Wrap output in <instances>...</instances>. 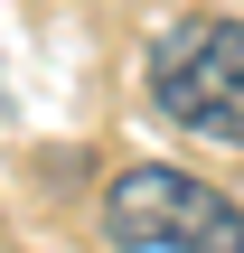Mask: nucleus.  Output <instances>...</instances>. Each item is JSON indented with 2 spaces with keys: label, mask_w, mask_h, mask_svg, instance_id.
<instances>
[{
  "label": "nucleus",
  "mask_w": 244,
  "mask_h": 253,
  "mask_svg": "<svg viewBox=\"0 0 244 253\" xmlns=\"http://www.w3.org/2000/svg\"><path fill=\"white\" fill-rule=\"evenodd\" d=\"M150 103L160 122L244 150V19H169L150 38Z\"/></svg>",
  "instance_id": "nucleus-1"
},
{
  "label": "nucleus",
  "mask_w": 244,
  "mask_h": 253,
  "mask_svg": "<svg viewBox=\"0 0 244 253\" xmlns=\"http://www.w3.org/2000/svg\"><path fill=\"white\" fill-rule=\"evenodd\" d=\"M103 235L122 253H244V207L188 169H122L103 188Z\"/></svg>",
  "instance_id": "nucleus-2"
}]
</instances>
